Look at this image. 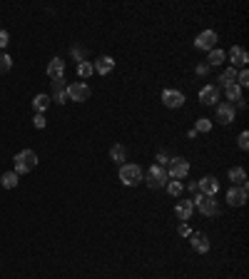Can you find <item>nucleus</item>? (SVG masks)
I'll use <instances>...</instances> for the list:
<instances>
[{"instance_id":"obj_1","label":"nucleus","mask_w":249,"mask_h":279,"mask_svg":"<svg viewBox=\"0 0 249 279\" xmlns=\"http://www.w3.org/2000/svg\"><path fill=\"white\" fill-rule=\"evenodd\" d=\"M38 167V155L35 150H20L15 155V175H28Z\"/></svg>"},{"instance_id":"obj_2","label":"nucleus","mask_w":249,"mask_h":279,"mask_svg":"<svg viewBox=\"0 0 249 279\" xmlns=\"http://www.w3.org/2000/svg\"><path fill=\"white\" fill-rule=\"evenodd\" d=\"M142 180L147 182V187H150V190H160V187H165V185L170 182V175H167V170H165V167H160V165H152Z\"/></svg>"},{"instance_id":"obj_3","label":"nucleus","mask_w":249,"mask_h":279,"mask_svg":"<svg viewBox=\"0 0 249 279\" xmlns=\"http://www.w3.org/2000/svg\"><path fill=\"white\" fill-rule=\"evenodd\" d=\"M120 182H122V185H127V187L140 185V182H142V170H140V165L125 162L122 167H120Z\"/></svg>"},{"instance_id":"obj_4","label":"nucleus","mask_w":249,"mask_h":279,"mask_svg":"<svg viewBox=\"0 0 249 279\" xmlns=\"http://www.w3.org/2000/svg\"><path fill=\"white\" fill-rule=\"evenodd\" d=\"M192 205L199 209L204 217H214V214H219V205H217V200L214 197H207V195H197L194 200H192Z\"/></svg>"},{"instance_id":"obj_5","label":"nucleus","mask_w":249,"mask_h":279,"mask_svg":"<svg viewBox=\"0 0 249 279\" xmlns=\"http://www.w3.org/2000/svg\"><path fill=\"white\" fill-rule=\"evenodd\" d=\"M167 175H170V180H185L187 175H189V162H187L185 157H172Z\"/></svg>"},{"instance_id":"obj_6","label":"nucleus","mask_w":249,"mask_h":279,"mask_svg":"<svg viewBox=\"0 0 249 279\" xmlns=\"http://www.w3.org/2000/svg\"><path fill=\"white\" fill-rule=\"evenodd\" d=\"M90 95H92V90H90L87 82H72V85H67V97L75 100V102H85V100H90Z\"/></svg>"},{"instance_id":"obj_7","label":"nucleus","mask_w":249,"mask_h":279,"mask_svg":"<svg viewBox=\"0 0 249 279\" xmlns=\"http://www.w3.org/2000/svg\"><path fill=\"white\" fill-rule=\"evenodd\" d=\"M197 192H199V195H207V197H214V195L219 192V182H217V177H212V175L202 177V180L197 182Z\"/></svg>"},{"instance_id":"obj_8","label":"nucleus","mask_w":249,"mask_h":279,"mask_svg":"<svg viewBox=\"0 0 249 279\" xmlns=\"http://www.w3.org/2000/svg\"><path fill=\"white\" fill-rule=\"evenodd\" d=\"M227 202H229L232 207H244V205H247V185L229 187V192H227Z\"/></svg>"},{"instance_id":"obj_9","label":"nucleus","mask_w":249,"mask_h":279,"mask_svg":"<svg viewBox=\"0 0 249 279\" xmlns=\"http://www.w3.org/2000/svg\"><path fill=\"white\" fill-rule=\"evenodd\" d=\"M214 43H217V33L214 30H204V33H199L197 35V40H194V48L197 50H214Z\"/></svg>"},{"instance_id":"obj_10","label":"nucleus","mask_w":249,"mask_h":279,"mask_svg":"<svg viewBox=\"0 0 249 279\" xmlns=\"http://www.w3.org/2000/svg\"><path fill=\"white\" fill-rule=\"evenodd\" d=\"M162 102H165V107L177 110V107L185 105V95H182L180 90H165V92H162Z\"/></svg>"},{"instance_id":"obj_11","label":"nucleus","mask_w":249,"mask_h":279,"mask_svg":"<svg viewBox=\"0 0 249 279\" xmlns=\"http://www.w3.org/2000/svg\"><path fill=\"white\" fill-rule=\"evenodd\" d=\"M189 244H192V249L199 252V254H207V252H209V239H207L204 232H192V234H189Z\"/></svg>"},{"instance_id":"obj_12","label":"nucleus","mask_w":249,"mask_h":279,"mask_svg":"<svg viewBox=\"0 0 249 279\" xmlns=\"http://www.w3.org/2000/svg\"><path fill=\"white\" fill-rule=\"evenodd\" d=\"M229 63H232V68L237 70V68H244L249 63V55H247V50L244 48H239V45H234L232 50H229Z\"/></svg>"},{"instance_id":"obj_13","label":"nucleus","mask_w":249,"mask_h":279,"mask_svg":"<svg viewBox=\"0 0 249 279\" xmlns=\"http://www.w3.org/2000/svg\"><path fill=\"white\" fill-rule=\"evenodd\" d=\"M217 122H219V125H229V122H234V105H229V102L217 105Z\"/></svg>"},{"instance_id":"obj_14","label":"nucleus","mask_w":249,"mask_h":279,"mask_svg":"<svg viewBox=\"0 0 249 279\" xmlns=\"http://www.w3.org/2000/svg\"><path fill=\"white\" fill-rule=\"evenodd\" d=\"M217 100H219V87L204 85V87L199 90V102H202V105H214Z\"/></svg>"},{"instance_id":"obj_15","label":"nucleus","mask_w":249,"mask_h":279,"mask_svg":"<svg viewBox=\"0 0 249 279\" xmlns=\"http://www.w3.org/2000/svg\"><path fill=\"white\" fill-rule=\"evenodd\" d=\"M92 68H95L97 75H110V72L115 70V60H112L110 55H102V58H97V60H95V65H92Z\"/></svg>"},{"instance_id":"obj_16","label":"nucleus","mask_w":249,"mask_h":279,"mask_svg":"<svg viewBox=\"0 0 249 279\" xmlns=\"http://www.w3.org/2000/svg\"><path fill=\"white\" fill-rule=\"evenodd\" d=\"M50 100H55L58 105L67 102V85H65V80H53V97Z\"/></svg>"},{"instance_id":"obj_17","label":"nucleus","mask_w":249,"mask_h":279,"mask_svg":"<svg viewBox=\"0 0 249 279\" xmlns=\"http://www.w3.org/2000/svg\"><path fill=\"white\" fill-rule=\"evenodd\" d=\"M48 75H50V80H62V75H65V60L53 58L48 63Z\"/></svg>"},{"instance_id":"obj_18","label":"nucleus","mask_w":249,"mask_h":279,"mask_svg":"<svg viewBox=\"0 0 249 279\" xmlns=\"http://www.w3.org/2000/svg\"><path fill=\"white\" fill-rule=\"evenodd\" d=\"M192 212H194V205H192V200H182V202H177V207H175V214H177V219H182V222H187V219L192 217Z\"/></svg>"},{"instance_id":"obj_19","label":"nucleus","mask_w":249,"mask_h":279,"mask_svg":"<svg viewBox=\"0 0 249 279\" xmlns=\"http://www.w3.org/2000/svg\"><path fill=\"white\" fill-rule=\"evenodd\" d=\"M50 95H35V100H33V110L38 112V115H43L48 107H50Z\"/></svg>"},{"instance_id":"obj_20","label":"nucleus","mask_w":249,"mask_h":279,"mask_svg":"<svg viewBox=\"0 0 249 279\" xmlns=\"http://www.w3.org/2000/svg\"><path fill=\"white\" fill-rule=\"evenodd\" d=\"M229 180H232V187L247 185V172H244L242 167H232V170H229Z\"/></svg>"},{"instance_id":"obj_21","label":"nucleus","mask_w":249,"mask_h":279,"mask_svg":"<svg viewBox=\"0 0 249 279\" xmlns=\"http://www.w3.org/2000/svg\"><path fill=\"white\" fill-rule=\"evenodd\" d=\"M224 58H227L224 50H217V48H214V50H209V55H207V65H209V68H217V65L224 63Z\"/></svg>"},{"instance_id":"obj_22","label":"nucleus","mask_w":249,"mask_h":279,"mask_svg":"<svg viewBox=\"0 0 249 279\" xmlns=\"http://www.w3.org/2000/svg\"><path fill=\"white\" fill-rule=\"evenodd\" d=\"M234 82H237V70L234 68H227L219 75V85H222V87H229V85H234Z\"/></svg>"},{"instance_id":"obj_23","label":"nucleus","mask_w":249,"mask_h":279,"mask_svg":"<svg viewBox=\"0 0 249 279\" xmlns=\"http://www.w3.org/2000/svg\"><path fill=\"white\" fill-rule=\"evenodd\" d=\"M0 185H3L5 190H13V187L18 185V175H15V172H5V175L0 177Z\"/></svg>"},{"instance_id":"obj_24","label":"nucleus","mask_w":249,"mask_h":279,"mask_svg":"<svg viewBox=\"0 0 249 279\" xmlns=\"http://www.w3.org/2000/svg\"><path fill=\"white\" fill-rule=\"evenodd\" d=\"M92 72H95V68H92L90 60H80V63H77V75H80V77H90Z\"/></svg>"},{"instance_id":"obj_25","label":"nucleus","mask_w":249,"mask_h":279,"mask_svg":"<svg viewBox=\"0 0 249 279\" xmlns=\"http://www.w3.org/2000/svg\"><path fill=\"white\" fill-rule=\"evenodd\" d=\"M110 157H112L115 162H125V157H127V150H125V145H112V150H110Z\"/></svg>"},{"instance_id":"obj_26","label":"nucleus","mask_w":249,"mask_h":279,"mask_svg":"<svg viewBox=\"0 0 249 279\" xmlns=\"http://www.w3.org/2000/svg\"><path fill=\"white\" fill-rule=\"evenodd\" d=\"M165 187H167V192H170L172 197H180V195H182V190H185L180 180H170V182H167Z\"/></svg>"},{"instance_id":"obj_27","label":"nucleus","mask_w":249,"mask_h":279,"mask_svg":"<svg viewBox=\"0 0 249 279\" xmlns=\"http://www.w3.org/2000/svg\"><path fill=\"white\" fill-rule=\"evenodd\" d=\"M209 130H212V120L209 117H199L194 122V132H209Z\"/></svg>"},{"instance_id":"obj_28","label":"nucleus","mask_w":249,"mask_h":279,"mask_svg":"<svg viewBox=\"0 0 249 279\" xmlns=\"http://www.w3.org/2000/svg\"><path fill=\"white\" fill-rule=\"evenodd\" d=\"M10 68H13V58H10V55H5V53H0V75L10 72Z\"/></svg>"},{"instance_id":"obj_29","label":"nucleus","mask_w":249,"mask_h":279,"mask_svg":"<svg viewBox=\"0 0 249 279\" xmlns=\"http://www.w3.org/2000/svg\"><path fill=\"white\" fill-rule=\"evenodd\" d=\"M224 90H227V97H229V100H239V97H242V87H239L237 82L229 85V87H224Z\"/></svg>"},{"instance_id":"obj_30","label":"nucleus","mask_w":249,"mask_h":279,"mask_svg":"<svg viewBox=\"0 0 249 279\" xmlns=\"http://www.w3.org/2000/svg\"><path fill=\"white\" fill-rule=\"evenodd\" d=\"M237 85H239V87H247L249 85V72L247 70H239V72H237Z\"/></svg>"},{"instance_id":"obj_31","label":"nucleus","mask_w":249,"mask_h":279,"mask_svg":"<svg viewBox=\"0 0 249 279\" xmlns=\"http://www.w3.org/2000/svg\"><path fill=\"white\" fill-rule=\"evenodd\" d=\"M33 125H35L38 130H43V127L48 125V117H45V115H35V120H33Z\"/></svg>"},{"instance_id":"obj_32","label":"nucleus","mask_w":249,"mask_h":279,"mask_svg":"<svg viewBox=\"0 0 249 279\" xmlns=\"http://www.w3.org/2000/svg\"><path fill=\"white\" fill-rule=\"evenodd\" d=\"M237 145H239L242 150H247V147H249V132H242V135L237 137Z\"/></svg>"},{"instance_id":"obj_33","label":"nucleus","mask_w":249,"mask_h":279,"mask_svg":"<svg viewBox=\"0 0 249 279\" xmlns=\"http://www.w3.org/2000/svg\"><path fill=\"white\" fill-rule=\"evenodd\" d=\"M8 43H10V35H8V30H0V48H8Z\"/></svg>"},{"instance_id":"obj_34","label":"nucleus","mask_w":249,"mask_h":279,"mask_svg":"<svg viewBox=\"0 0 249 279\" xmlns=\"http://www.w3.org/2000/svg\"><path fill=\"white\" fill-rule=\"evenodd\" d=\"M177 232H180L182 237H189V234H192V229L187 227V222H182V224H180V229H177Z\"/></svg>"},{"instance_id":"obj_35","label":"nucleus","mask_w":249,"mask_h":279,"mask_svg":"<svg viewBox=\"0 0 249 279\" xmlns=\"http://www.w3.org/2000/svg\"><path fill=\"white\" fill-rule=\"evenodd\" d=\"M157 162H160V167H162V165H167V162H170V157H167L165 152H160V155H157Z\"/></svg>"},{"instance_id":"obj_36","label":"nucleus","mask_w":249,"mask_h":279,"mask_svg":"<svg viewBox=\"0 0 249 279\" xmlns=\"http://www.w3.org/2000/svg\"><path fill=\"white\" fill-rule=\"evenodd\" d=\"M207 70H209V65H197V72H199V75H207Z\"/></svg>"}]
</instances>
